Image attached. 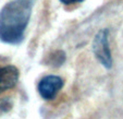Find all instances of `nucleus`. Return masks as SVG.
<instances>
[{"label": "nucleus", "mask_w": 123, "mask_h": 119, "mask_svg": "<svg viewBox=\"0 0 123 119\" xmlns=\"http://www.w3.org/2000/svg\"><path fill=\"white\" fill-rule=\"evenodd\" d=\"M19 70L14 66L0 68V93L12 89L19 81Z\"/></svg>", "instance_id": "4"}, {"label": "nucleus", "mask_w": 123, "mask_h": 119, "mask_svg": "<svg viewBox=\"0 0 123 119\" xmlns=\"http://www.w3.org/2000/svg\"><path fill=\"white\" fill-rule=\"evenodd\" d=\"M32 0H12L0 11V40L19 44L23 40L32 14Z\"/></svg>", "instance_id": "1"}, {"label": "nucleus", "mask_w": 123, "mask_h": 119, "mask_svg": "<svg viewBox=\"0 0 123 119\" xmlns=\"http://www.w3.org/2000/svg\"><path fill=\"white\" fill-rule=\"evenodd\" d=\"M108 37H109V31L107 28H102L95 35L93 42L94 54L106 69H110L112 67V57Z\"/></svg>", "instance_id": "2"}, {"label": "nucleus", "mask_w": 123, "mask_h": 119, "mask_svg": "<svg viewBox=\"0 0 123 119\" xmlns=\"http://www.w3.org/2000/svg\"><path fill=\"white\" fill-rule=\"evenodd\" d=\"M61 3L63 5H72V3H76V2H82L84 0H59Z\"/></svg>", "instance_id": "5"}, {"label": "nucleus", "mask_w": 123, "mask_h": 119, "mask_svg": "<svg viewBox=\"0 0 123 119\" xmlns=\"http://www.w3.org/2000/svg\"><path fill=\"white\" fill-rule=\"evenodd\" d=\"M63 86V80L58 75H47L38 83V92L46 100L54 99Z\"/></svg>", "instance_id": "3"}]
</instances>
